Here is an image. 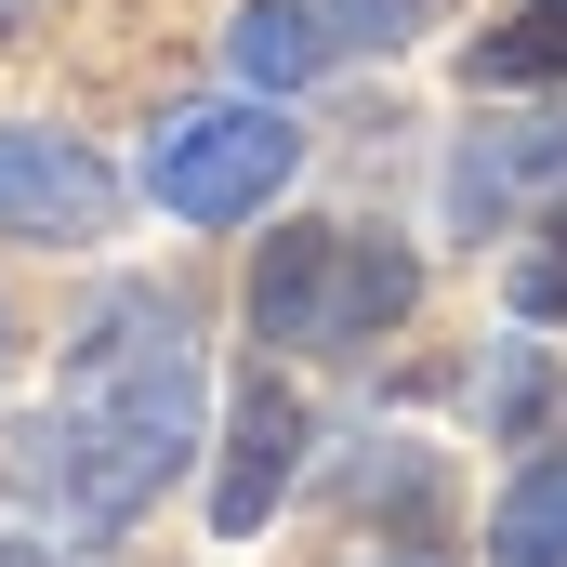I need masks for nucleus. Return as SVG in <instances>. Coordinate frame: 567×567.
Masks as SVG:
<instances>
[{
    "mask_svg": "<svg viewBox=\"0 0 567 567\" xmlns=\"http://www.w3.org/2000/svg\"><path fill=\"white\" fill-rule=\"evenodd\" d=\"M488 555H502V567H567V449H555V462H528V475L502 488Z\"/></svg>",
    "mask_w": 567,
    "mask_h": 567,
    "instance_id": "nucleus-8",
    "label": "nucleus"
},
{
    "mask_svg": "<svg viewBox=\"0 0 567 567\" xmlns=\"http://www.w3.org/2000/svg\"><path fill=\"white\" fill-rule=\"evenodd\" d=\"M13 27H27V0H0V40H13Z\"/></svg>",
    "mask_w": 567,
    "mask_h": 567,
    "instance_id": "nucleus-11",
    "label": "nucleus"
},
{
    "mask_svg": "<svg viewBox=\"0 0 567 567\" xmlns=\"http://www.w3.org/2000/svg\"><path fill=\"white\" fill-rule=\"evenodd\" d=\"M0 567H40V555H27V542H0Z\"/></svg>",
    "mask_w": 567,
    "mask_h": 567,
    "instance_id": "nucleus-12",
    "label": "nucleus"
},
{
    "mask_svg": "<svg viewBox=\"0 0 567 567\" xmlns=\"http://www.w3.org/2000/svg\"><path fill=\"white\" fill-rule=\"evenodd\" d=\"M106 225H120V172H106L80 133H40V120L0 133V238L80 251V238H106Z\"/></svg>",
    "mask_w": 567,
    "mask_h": 567,
    "instance_id": "nucleus-5",
    "label": "nucleus"
},
{
    "mask_svg": "<svg viewBox=\"0 0 567 567\" xmlns=\"http://www.w3.org/2000/svg\"><path fill=\"white\" fill-rule=\"evenodd\" d=\"M502 290H515V317H528V330H555V317H567V198L542 212V238L515 251V278H502Z\"/></svg>",
    "mask_w": 567,
    "mask_h": 567,
    "instance_id": "nucleus-10",
    "label": "nucleus"
},
{
    "mask_svg": "<svg viewBox=\"0 0 567 567\" xmlns=\"http://www.w3.org/2000/svg\"><path fill=\"white\" fill-rule=\"evenodd\" d=\"M410 303H423V265L370 225H290V238L251 251V330L290 343V357H357Z\"/></svg>",
    "mask_w": 567,
    "mask_h": 567,
    "instance_id": "nucleus-2",
    "label": "nucleus"
},
{
    "mask_svg": "<svg viewBox=\"0 0 567 567\" xmlns=\"http://www.w3.org/2000/svg\"><path fill=\"white\" fill-rule=\"evenodd\" d=\"M290 462H303V410H290V383H238V423H225V475H212V528H225V542H251V528L278 515Z\"/></svg>",
    "mask_w": 567,
    "mask_h": 567,
    "instance_id": "nucleus-6",
    "label": "nucleus"
},
{
    "mask_svg": "<svg viewBox=\"0 0 567 567\" xmlns=\"http://www.w3.org/2000/svg\"><path fill=\"white\" fill-rule=\"evenodd\" d=\"M290 158H303V133H290L265 93L251 106H185V120H158V145H145V198L172 225H251L290 185Z\"/></svg>",
    "mask_w": 567,
    "mask_h": 567,
    "instance_id": "nucleus-3",
    "label": "nucleus"
},
{
    "mask_svg": "<svg viewBox=\"0 0 567 567\" xmlns=\"http://www.w3.org/2000/svg\"><path fill=\"white\" fill-rule=\"evenodd\" d=\"M555 172H567V120H502V133H475L449 158V225H488L502 198H528Z\"/></svg>",
    "mask_w": 567,
    "mask_h": 567,
    "instance_id": "nucleus-7",
    "label": "nucleus"
},
{
    "mask_svg": "<svg viewBox=\"0 0 567 567\" xmlns=\"http://www.w3.org/2000/svg\"><path fill=\"white\" fill-rule=\"evenodd\" d=\"M410 27H423V0H251V13L225 27V53H238L251 93H303V80H330V66L396 53Z\"/></svg>",
    "mask_w": 567,
    "mask_h": 567,
    "instance_id": "nucleus-4",
    "label": "nucleus"
},
{
    "mask_svg": "<svg viewBox=\"0 0 567 567\" xmlns=\"http://www.w3.org/2000/svg\"><path fill=\"white\" fill-rule=\"evenodd\" d=\"M488 93H528V80H567V0H528V13H502L475 53H462Z\"/></svg>",
    "mask_w": 567,
    "mask_h": 567,
    "instance_id": "nucleus-9",
    "label": "nucleus"
},
{
    "mask_svg": "<svg viewBox=\"0 0 567 567\" xmlns=\"http://www.w3.org/2000/svg\"><path fill=\"white\" fill-rule=\"evenodd\" d=\"M198 410H212V383H198V317H185L172 290H106L93 330H80L66 370H53V410L13 435V475L40 488L53 528L120 542L145 502L185 475Z\"/></svg>",
    "mask_w": 567,
    "mask_h": 567,
    "instance_id": "nucleus-1",
    "label": "nucleus"
}]
</instances>
